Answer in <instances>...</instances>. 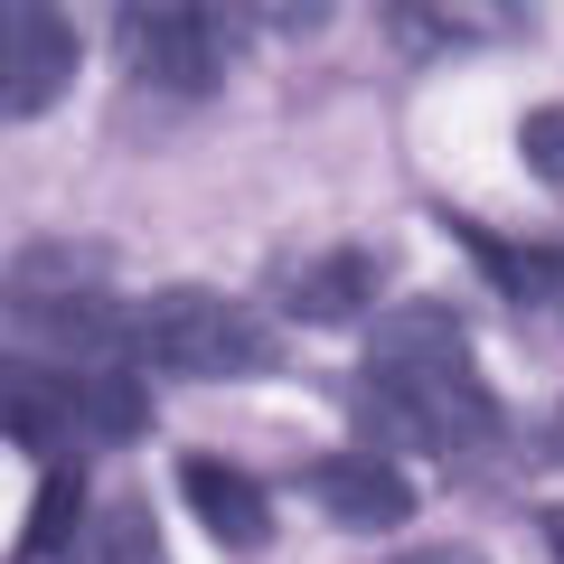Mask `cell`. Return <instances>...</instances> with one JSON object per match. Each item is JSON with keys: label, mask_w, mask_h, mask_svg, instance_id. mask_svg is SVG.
<instances>
[{"label": "cell", "mask_w": 564, "mask_h": 564, "mask_svg": "<svg viewBox=\"0 0 564 564\" xmlns=\"http://www.w3.org/2000/svg\"><path fill=\"white\" fill-rule=\"evenodd\" d=\"M358 404L377 423V443H414V452H480L499 443V395L470 367V329L452 302H395L367 339L358 367Z\"/></svg>", "instance_id": "6da1fadb"}, {"label": "cell", "mask_w": 564, "mask_h": 564, "mask_svg": "<svg viewBox=\"0 0 564 564\" xmlns=\"http://www.w3.org/2000/svg\"><path fill=\"white\" fill-rule=\"evenodd\" d=\"M273 358V329L254 321L226 292H198V282H170L151 302H132V329H122V367H161V377H245V367Z\"/></svg>", "instance_id": "7a4b0ae2"}, {"label": "cell", "mask_w": 564, "mask_h": 564, "mask_svg": "<svg viewBox=\"0 0 564 564\" xmlns=\"http://www.w3.org/2000/svg\"><path fill=\"white\" fill-rule=\"evenodd\" d=\"M0 433L66 462L76 433H141V395L113 367H39L0 348Z\"/></svg>", "instance_id": "3957f363"}, {"label": "cell", "mask_w": 564, "mask_h": 564, "mask_svg": "<svg viewBox=\"0 0 564 564\" xmlns=\"http://www.w3.org/2000/svg\"><path fill=\"white\" fill-rule=\"evenodd\" d=\"M113 39H122V66L141 85H161V95H207L226 76V57H236V29L217 10H180V0L170 10H122Z\"/></svg>", "instance_id": "277c9868"}, {"label": "cell", "mask_w": 564, "mask_h": 564, "mask_svg": "<svg viewBox=\"0 0 564 564\" xmlns=\"http://www.w3.org/2000/svg\"><path fill=\"white\" fill-rule=\"evenodd\" d=\"M76 85V29L39 0H0V122H39Z\"/></svg>", "instance_id": "5b68a950"}, {"label": "cell", "mask_w": 564, "mask_h": 564, "mask_svg": "<svg viewBox=\"0 0 564 564\" xmlns=\"http://www.w3.org/2000/svg\"><path fill=\"white\" fill-rule=\"evenodd\" d=\"M311 499L339 527H404L414 518V480H404L386 452H329V462L311 470Z\"/></svg>", "instance_id": "8992f818"}, {"label": "cell", "mask_w": 564, "mask_h": 564, "mask_svg": "<svg viewBox=\"0 0 564 564\" xmlns=\"http://www.w3.org/2000/svg\"><path fill=\"white\" fill-rule=\"evenodd\" d=\"M180 499L198 508V527L217 545H236V555H254V545L273 536V499H263L236 462H217V452H188L180 462Z\"/></svg>", "instance_id": "52a82bcc"}, {"label": "cell", "mask_w": 564, "mask_h": 564, "mask_svg": "<svg viewBox=\"0 0 564 564\" xmlns=\"http://www.w3.org/2000/svg\"><path fill=\"white\" fill-rule=\"evenodd\" d=\"M386 292V263L367 254V245H339V254H311L302 273L282 282V311H292V321H358L367 302H377Z\"/></svg>", "instance_id": "ba28073f"}, {"label": "cell", "mask_w": 564, "mask_h": 564, "mask_svg": "<svg viewBox=\"0 0 564 564\" xmlns=\"http://www.w3.org/2000/svg\"><path fill=\"white\" fill-rule=\"evenodd\" d=\"M76 518H85V470L76 462H47L39 499H29V536H20L10 564H57L66 545H76Z\"/></svg>", "instance_id": "9c48e42d"}, {"label": "cell", "mask_w": 564, "mask_h": 564, "mask_svg": "<svg viewBox=\"0 0 564 564\" xmlns=\"http://www.w3.org/2000/svg\"><path fill=\"white\" fill-rule=\"evenodd\" d=\"M462 245H470V254H480L489 273L508 282V292H518V302H527V292H555V282H564V263H555V254H518V245L480 236V226H462Z\"/></svg>", "instance_id": "30bf717a"}, {"label": "cell", "mask_w": 564, "mask_h": 564, "mask_svg": "<svg viewBox=\"0 0 564 564\" xmlns=\"http://www.w3.org/2000/svg\"><path fill=\"white\" fill-rule=\"evenodd\" d=\"M85 564H161V545H151V518H141L132 499H122V508H104L95 555H85Z\"/></svg>", "instance_id": "8fae6325"}, {"label": "cell", "mask_w": 564, "mask_h": 564, "mask_svg": "<svg viewBox=\"0 0 564 564\" xmlns=\"http://www.w3.org/2000/svg\"><path fill=\"white\" fill-rule=\"evenodd\" d=\"M518 151L536 180H564V104H536V113L518 122Z\"/></svg>", "instance_id": "7c38bea8"}, {"label": "cell", "mask_w": 564, "mask_h": 564, "mask_svg": "<svg viewBox=\"0 0 564 564\" xmlns=\"http://www.w3.org/2000/svg\"><path fill=\"white\" fill-rule=\"evenodd\" d=\"M395 564H480L470 545H414V555H395Z\"/></svg>", "instance_id": "4fadbf2b"}, {"label": "cell", "mask_w": 564, "mask_h": 564, "mask_svg": "<svg viewBox=\"0 0 564 564\" xmlns=\"http://www.w3.org/2000/svg\"><path fill=\"white\" fill-rule=\"evenodd\" d=\"M555 452H564V404H555Z\"/></svg>", "instance_id": "5bb4252c"}, {"label": "cell", "mask_w": 564, "mask_h": 564, "mask_svg": "<svg viewBox=\"0 0 564 564\" xmlns=\"http://www.w3.org/2000/svg\"><path fill=\"white\" fill-rule=\"evenodd\" d=\"M555 302H564V282H555Z\"/></svg>", "instance_id": "9a60e30c"}]
</instances>
